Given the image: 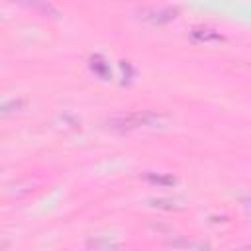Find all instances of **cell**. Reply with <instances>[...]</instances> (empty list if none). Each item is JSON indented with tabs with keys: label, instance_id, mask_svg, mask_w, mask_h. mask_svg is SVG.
<instances>
[{
	"label": "cell",
	"instance_id": "obj_1",
	"mask_svg": "<svg viewBox=\"0 0 251 251\" xmlns=\"http://www.w3.org/2000/svg\"><path fill=\"white\" fill-rule=\"evenodd\" d=\"M151 120H157V116H153V114H131V116H126V118L112 120V124H114V127H124V129H129V127L145 126V124H149Z\"/></svg>",
	"mask_w": 251,
	"mask_h": 251
}]
</instances>
